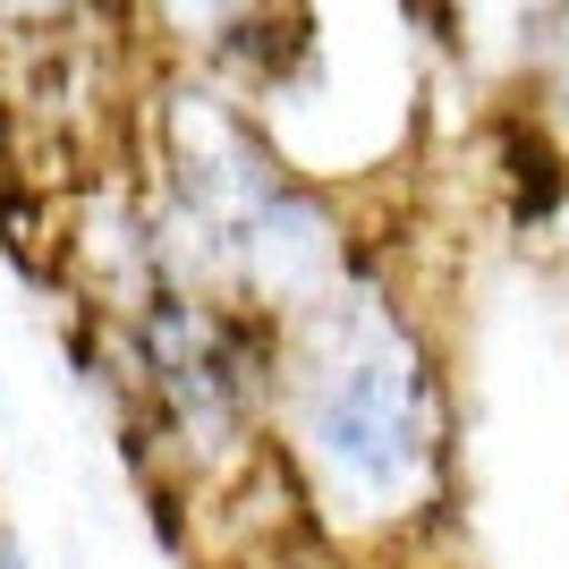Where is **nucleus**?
Wrapping results in <instances>:
<instances>
[{
  "label": "nucleus",
  "mask_w": 569,
  "mask_h": 569,
  "mask_svg": "<svg viewBox=\"0 0 569 569\" xmlns=\"http://www.w3.org/2000/svg\"><path fill=\"white\" fill-rule=\"evenodd\" d=\"M153 9H162V26H170V34H188V43H221L230 26L272 18V0H153Z\"/></svg>",
  "instance_id": "obj_2"
},
{
  "label": "nucleus",
  "mask_w": 569,
  "mask_h": 569,
  "mask_svg": "<svg viewBox=\"0 0 569 569\" xmlns=\"http://www.w3.org/2000/svg\"><path fill=\"white\" fill-rule=\"evenodd\" d=\"M77 0H0V26H51V18H69Z\"/></svg>",
  "instance_id": "obj_3"
},
{
  "label": "nucleus",
  "mask_w": 569,
  "mask_h": 569,
  "mask_svg": "<svg viewBox=\"0 0 569 569\" xmlns=\"http://www.w3.org/2000/svg\"><path fill=\"white\" fill-rule=\"evenodd\" d=\"M307 451L357 519H391L442 476V391L433 357L400 315H349L307 382Z\"/></svg>",
  "instance_id": "obj_1"
},
{
  "label": "nucleus",
  "mask_w": 569,
  "mask_h": 569,
  "mask_svg": "<svg viewBox=\"0 0 569 569\" xmlns=\"http://www.w3.org/2000/svg\"><path fill=\"white\" fill-rule=\"evenodd\" d=\"M0 569H18V545H9V527H0Z\"/></svg>",
  "instance_id": "obj_4"
}]
</instances>
